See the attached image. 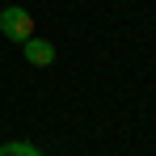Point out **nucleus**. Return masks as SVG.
<instances>
[{"label":"nucleus","mask_w":156,"mask_h":156,"mask_svg":"<svg viewBox=\"0 0 156 156\" xmlns=\"http://www.w3.org/2000/svg\"><path fill=\"white\" fill-rule=\"evenodd\" d=\"M0 34H4L9 42H17V47H21L30 34H34V17H30L21 4H9V9L0 13Z\"/></svg>","instance_id":"obj_1"},{"label":"nucleus","mask_w":156,"mask_h":156,"mask_svg":"<svg viewBox=\"0 0 156 156\" xmlns=\"http://www.w3.org/2000/svg\"><path fill=\"white\" fill-rule=\"evenodd\" d=\"M21 55H26V63H34V68H51L55 63V47L47 38H38V34H30L26 42H21Z\"/></svg>","instance_id":"obj_2"},{"label":"nucleus","mask_w":156,"mask_h":156,"mask_svg":"<svg viewBox=\"0 0 156 156\" xmlns=\"http://www.w3.org/2000/svg\"><path fill=\"white\" fill-rule=\"evenodd\" d=\"M0 156H42V152L26 139H13V144H0Z\"/></svg>","instance_id":"obj_3"}]
</instances>
